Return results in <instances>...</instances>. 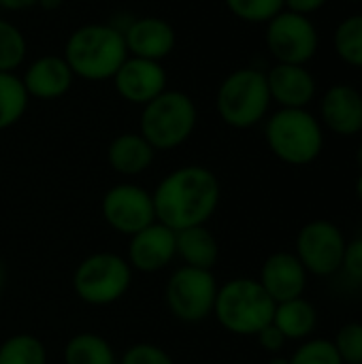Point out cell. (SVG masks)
I'll return each mask as SVG.
<instances>
[{"instance_id": "603a6c76", "label": "cell", "mask_w": 362, "mask_h": 364, "mask_svg": "<svg viewBox=\"0 0 362 364\" xmlns=\"http://www.w3.org/2000/svg\"><path fill=\"white\" fill-rule=\"evenodd\" d=\"M30 96L21 83V77L15 73H0V132L15 126L26 109Z\"/></svg>"}, {"instance_id": "ba28073f", "label": "cell", "mask_w": 362, "mask_h": 364, "mask_svg": "<svg viewBox=\"0 0 362 364\" xmlns=\"http://www.w3.org/2000/svg\"><path fill=\"white\" fill-rule=\"evenodd\" d=\"M218 279L213 271L181 264L164 286V303L173 318L186 324H198L213 316Z\"/></svg>"}, {"instance_id": "30bf717a", "label": "cell", "mask_w": 362, "mask_h": 364, "mask_svg": "<svg viewBox=\"0 0 362 364\" xmlns=\"http://www.w3.org/2000/svg\"><path fill=\"white\" fill-rule=\"evenodd\" d=\"M348 239L331 220L307 222L294 241V256L314 277H333L341 271Z\"/></svg>"}, {"instance_id": "4dcf8cb0", "label": "cell", "mask_w": 362, "mask_h": 364, "mask_svg": "<svg viewBox=\"0 0 362 364\" xmlns=\"http://www.w3.org/2000/svg\"><path fill=\"white\" fill-rule=\"evenodd\" d=\"M339 273H346L356 284H362V235L354 237L352 241H348Z\"/></svg>"}, {"instance_id": "8d00e7d4", "label": "cell", "mask_w": 362, "mask_h": 364, "mask_svg": "<svg viewBox=\"0 0 362 364\" xmlns=\"http://www.w3.org/2000/svg\"><path fill=\"white\" fill-rule=\"evenodd\" d=\"M4 284H6V269H4V262L0 260V292L4 288Z\"/></svg>"}, {"instance_id": "d4e9b609", "label": "cell", "mask_w": 362, "mask_h": 364, "mask_svg": "<svg viewBox=\"0 0 362 364\" xmlns=\"http://www.w3.org/2000/svg\"><path fill=\"white\" fill-rule=\"evenodd\" d=\"M0 364H47V348L30 333L11 335L0 343Z\"/></svg>"}, {"instance_id": "8992f818", "label": "cell", "mask_w": 362, "mask_h": 364, "mask_svg": "<svg viewBox=\"0 0 362 364\" xmlns=\"http://www.w3.org/2000/svg\"><path fill=\"white\" fill-rule=\"evenodd\" d=\"M196 122L198 109L192 96L181 90H164L141 107L139 132L156 151H171L194 134Z\"/></svg>"}, {"instance_id": "836d02e7", "label": "cell", "mask_w": 362, "mask_h": 364, "mask_svg": "<svg viewBox=\"0 0 362 364\" xmlns=\"http://www.w3.org/2000/svg\"><path fill=\"white\" fill-rule=\"evenodd\" d=\"M36 4H38V0H0V9H4V11H26Z\"/></svg>"}, {"instance_id": "277c9868", "label": "cell", "mask_w": 362, "mask_h": 364, "mask_svg": "<svg viewBox=\"0 0 362 364\" xmlns=\"http://www.w3.org/2000/svg\"><path fill=\"white\" fill-rule=\"evenodd\" d=\"M275 303L254 277H233L218 288L213 318L237 337H256L273 322Z\"/></svg>"}, {"instance_id": "6da1fadb", "label": "cell", "mask_w": 362, "mask_h": 364, "mask_svg": "<svg viewBox=\"0 0 362 364\" xmlns=\"http://www.w3.org/2000/svg\"><path fill=\"white\" fill-rule=\"evenodd\" d=\"M156 222L173 232L205 226L218 211L222 186L218 175L201 164H186L166 173L151 192Z\"/></svg>"}, {"instance_id": "4316f807", "label": "cell", "mask_w": 362, "mask_h": 364, "mask_svg": "<svg viewBox=\"0 0 362 364\" xmlns=\"http://www.w3.org/2000/svg\"><path fill=\"white\" fill-rule=\"evenodd\" d=\"M224 4L245 23H269L284 11V0H224Z\"/></svg>"}, {"instance_id": "7c38bea8", "label": "cell", "mask_w": 362, "mask_h": 364, "mask_svg": "<svg viewBox=\"0 0 362 364\" xmlns=\"http://www.w3.org/2000/svg\"><path fill=\"white\" fill-rule=\"evenodd\" d=\"M111 81L115 92L122 96V100L137 107H145L164 90H169L166 87L169 75L162 62L143 60L134 55H128L124 60V64L117 68Z\"/></svg>"}, {"instance_id": "8fae6325", "label": "cell", "mask_w": 362, "mask_h": 364, "mask_svg": "<svg viewBox=\"0 0 362 364\" xmlns=\"http://www.w3.org/2000/svg\"><path fill=\"white\" fill-rule=\"evenodd\" d=\"M100 211L107 226L124 237H132L156 222L151 192L137 183H117L109 188L102 196Z\"/></svg>"}, {"instance_id": "5b68a950", "label": "cell", "mask_w": 362, "mask_h": 364, "mask_svg": "<svg viewBox=\"0 0 362 364\" xmlns=\"http://www.w3.org/2000/svg\"><path fill=\"white\" fill-rule=\"evenodd\" d=\"M271 105L267 73L254 66L228 73L215 92V111L220 119L235 130H247L262 124L271 113Z\"/></svg>"}, {"instance_id": "9c48e42d", "label": "cell", "mask_w": 362, "mask_h": 364, "mask_svg": "<svg viewBox=\"0 0 362 364\" xmlns=\"http://www.w3.org/2000/svg\"><path fill=\"white\" fill-rule=\"evenodd\" d=\"M265 26V43L275 62L307 66L316 58L320 47V32L312 17L284 9Z\"/></svg>"}, {"instance_id": "d6a6232c", "label": "cell", "mask_w": 362, "mask_h": 364, "mask_svg": "<svg viewBox=\"0 0 362 364\" xmlns=\"http://www.w3.org/2000/svg\"><path fill=\"white\" fill-rule=\"evenodd\" d=\"M329 0H284V9L299 13V15H307L312 17L314 13H318L320 9L326 6Z\"/></svg>"}, {"instance_id": "484cf974", "label": "cell", "mask_w": 362, "mask_h": 364, "mask_svg": "<svg viewBox=\"0 0 362 364\" xmlns=\"http://www.w3.org/2000/svg\"><path fill=\"white\" fill-rule=\"evenodd\" d=\"M28 55L23 32L9 19L0 17V73H15Z\"/></svg>"}, {"instance_id": "7402d4cb", "label": "cell", "mask_w": 362, "mask_h": 364, "mask_svg": "<svg viewBox=\"0 0 362 364\" xmlns=\"http://www.w3.org/2000/svg\"><path fill=\"white\" fill-rule=\"evenodd\" d=\"M64 364H117L113 346L96 333L73 335L62 352Z\"/></svg>"}, {"instance_id": "cb8c5ba5", "label": "cell", "mask_w": 362, "mask_h": 364, "mask_svg": "<svg viewBox=\"0 0 362 364\" xmlns=\"http://www.w3.org/2000/svg\"><path fill=\"white\" fill-rule=\"evenodd\" d=\"M333 47L344 64L362 70V13L348 15L337 23L333 34Z\"/></svg>"}, {"instance_id": "f1b7e54d", "label": "cell", "mask_w": 362, "mask_h": 364, "mask_svg": "<svg viewBox=\"0 0 362 364\" xmlns=\"http://www.w3.org/2000/svg\"><path fill=\"white\" fill-rule=\"evenodd\" d=\"M335 350L344 364H362V322L344 324L335 339Z\"/></svg>"}, {"instance_id": "d590c367", "label": "cell", "mask_w": 362, "mask_h": 364, "mask_svg": "<svg viewBox=\"0 0 362 364\" xmlns=\"http://www.w3.org/2000/svg\"><path fill=\"white\" fill-rule=\"evenodd\" d=\"M267 364H290V358H286V356H280V354H275L271 360Z\"/></svg>"}, {"instance_id": "3957f363", "label": "cell", "mask_w": 362, "mask_h": 364, "mask_svg": "<svg viewBox=\"0 0 362 364\" xmlns=\"http://www.w3.org/2000/svg\"><path fill=\"white\" fill-rule=\"evenodd\" d=\"M265 141L280 162L307 166L324 149V128L309 109H277L265 119Z\"/></svg>"}, {"instance_id": "1f68e13d", "label": "cell", "mask_w": 362, "mask_h": 364, "mask_svg": "<svg viewBox=\"0 0 362 364\" xmlns=\"http://www.w3.org/2000/svg\"><path fill=\"white\" fill-rule=\"evenodd\" d=\"M256 339H258V346L265 350V352H269V354H280L284 348H286V337L277 331V326L271 322L269 326H265L258 335H256Z\"/></svg>"}, {"instance_id": "4fadbf2b", "label": "cell", "mask_w": 362, "mask_h": 364, "mask_svg": "<svg viewBox=\"0 0 362 364\" xmlns=\"http://www.w3.org/2000/svg\"><path fill=\"white\" fill-rule=\"evenodd\" d=\"M122 34L128 55L154 62H162L164 58H169L177 45V32L173 23L156 15L130 17Z\"/></svg>"}, {"instance_id": "5bb4252c", "label": "cell", "mask_w": 362, "mask_h": 364, "mask_svg": "<svg viewBox=\"0 0 362 364\" xmlns=\"http://www.w3.org/2000/svg\"><path fill=\"white\" fill-rule=\"evenodd\" d=\"M126 260L132 271L139 273H158L177 258L175 232L160 222L149 224L137 235L128 237Z\"/></svg>"}, {"instance_id": "2e32d148", "label": "cell", "mask_w": 362, "mask_h": 364, "mask_svg": "<svg viewBox=\"0 0 362 364\" xmlns=\"http://www.w3.org/2000/svg\"><path fill=\"white\" fill-rule=\"evenodd\" d=\"M267 85L271 100L280 109H309L318 94V81L303 64L275 62L267 70Z\"/></svg>"}, {"instance_id": "83f0119b", "label": "cell", "mask_w": 362, "mask_h": 364, "mask_svg": "<svg viewBox=\"0 0 362 364\" xmlns=\"http://www.w3.org/2000/svg\"><path fill=\"white\" fill-rule=\"evenodd\" d=\"M288 358L290 364H344L335 350V343L322 337L301 341V346Z\"/></svg>"}, {"instance_id": "e0dca14e", "label": "cell", "mask_w": 362, "mask_h": 364, "mask_svg": "<svg viewBox=\"0 0 362 364\" xmlns=\"http://www.w3.org/2000/svg\"><path fill=\"white\" fill-rule=\"evenodd\" d=\"M258 282L277 305L303 296L307 290L309 273L294 256V252H275L262 262Z\"/></svg>"}, {"instance_id": "74e56055", "label": "cell", "mask_w": 362, "mask_h": 364, "mask_svg": "<svg viewBox=\"0 0 362 364\" xmlns=\"http://www.w3.org/2000/svg\"><path fill=\"white\" fill-rule=\"evenodd\" d=\"M356 198L361 200V205H362V171H361V175H358V179H356Z\"/></svg>"}, {"instance_id": "ac0fdd59", "label": "cell", "mask_w": 362, "mask_h": 364, "mask_svg": "<svg viewBox=\"0 0 362 364\" xmlns=\"http://www.w3.org/2000/svg\"><path fill=\"white\" fill-rule=\"evenodd\" d=\"M21 83L30 98L55 100V98H62L73 87L75 75L62 55L47 53V55L32 60L26 66L21 75Z\"/></svg>"}, {"instance_id": "ffe728a7", "label": "cell", "mask_w": 362, "mask_h": 364, "mask_svg": "<svg viewBox=\"0 0 362 364\" xmlns=\"http://www.w3.org/2000/svg\"><path fill=\"white\" fill-rule=\"evenodd\" d=\"M175 243H177V258L186 267L213 271V267L220 260V243L215 235L207 228V224L175 232Z\"/></svg>"}, {"instance_id": "f546056e", "label": "cell", "mask_w": 362, "mask_h": 364, "mask_svg": "<svg viewBox=\"0 0 362 364\" xmlns=\"http://www.w3.org/2000/svg\"><path fill=\"white\" fill-rule=\"evenodd\" d=\"M117 364H175V360L156 343H134L122 354Z\"/></svg>"}, {"instance_id": "7a4b0ae2", "label": "cell", "mask_w": 362, "mask_h": 364, "mask_svg": "<svg viewBox=\"0 0 362 364\" xmlns=\"http://www.w3.org/2000/svg\"><path fill=\"white\" fill-rule=\"evenodd\" d=\"M62 58L75 77L98 83L113 79L117 68L128 58V49L124 34L115 26L94 21L83 23L68 34Z\"/></svg>"}, {"instance_id": "9a60e30c", "label": "cell", "mask_w": 362, "mask_h": 364, "mask_svg": "<svg viewBox=\"0 0 362 364\" xmlns=\"http://www.w3.org/2000/svg\"><path fill=\"white\" fill-rule=\"evenodd\" d=\"M318 119L324 130L337 136H356L362 132V92L350 83L331 85L318 109Z\"/></svg>"}, {"instance_id": "44dd1931", "label": "cell", "mask_w": 362, "mask_h": 364, "mask_svg": "<svg viewBox=\"0 0 362 364\" xmlns=\"http://www.w3.org/2000/svg\"><path fill=\"white\" fill-rule=\"evenodd\" d=\"M273 324L286 337V341H305L318 328V309L305 296L284 301L275 305Z\"/></svg>"}, {"instance_id": "52a82bcc", "label": "cell", "mask_w": 362, "mask_h": 364, "mask_svg": "<svg viewBox=\"0 0 362 364\" xmlns=\"http://www.w3.org/2000/svg\"><path fill=\"white\" fill-rule=\"evenodd\" d=\"M128 260L115 252H96L85 256L73 273V290L81 303L109 307L126 296L132 284Z\"/></svg>"}, {"instance_id": "f35d334b", "label": "cell", "mask_w": 362, "mask_h": 364, "mask_svg": "<svg viewBox=\"0 0 362 364\" xmlns=\"http://www.w3.org/2000/svg\"><path fill=\"white\" fill-rule=\"evenodd\" d=\"M356 164H358V168L362 171V143L358 145V149H356Z\"/></svg>"}, {"instance_id": "d6986e66", "label": "cell", "mask_w": 362, "mask_h": 364, "mask_svg": "<svg viewBox=\"0 0 362 364\" xmlns=\"http://www.w3.org/2000/svg\"><path fill=\"white\" fill-rule=\"evenodd\" d=\"M156 158V149L145 141L141 132H122L117 134L107 149L109 166L122 177L143 175Z\"/></svg>"}, {"instance_id": "e575fe53", "label": "cell", "mask_w": 362, "mask_h": 364, "mask_svg": "<svg viewBox=\"0 0 362 364\" xmlns=\"http://www.w3.org/2000/svg\"><path fill=\"white\" fill-rule=\"evenodd\" d=\"M62 2L64 0H38V6L45 9V11H55V9L62 6Z\"/></svg>"}]
</instances>
